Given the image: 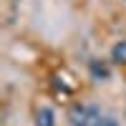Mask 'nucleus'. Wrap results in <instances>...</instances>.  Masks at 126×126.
Listing matches in <instances>:
<instances>
[{"mask_svg": "<svg viewBox=\"0 0 126 126\" xmlns=\"http://www.w3.org/2000/svg\"><path fill=\"white\" fill-rule=\"evenodd\" d=\"M111 61L113 63H126V40H121V43H116L111 48Z\"/></svg>", "mask_w": 126, "mask_h": 126, "instance_id": "3", "label": "nucleus"}, {"mask_svg": "<svg viewBox=\"0 0 126 126\" xmlns=\"http://www.w3.org/2000/svg\"><path fill=\"white\" fill-rule=\"evenodd\" d=\"M68 119L73 126H96V121L101 119V113L96 106H83V103H78V106H73Z\"/></svg>", "mask_w": 126, "mask_h": 126, "instance_id": "1", "label": "nucleus"}, {"mask_svg": "<svg viewBox=\"0 0 126 126\" xmlns=\"http://www.w3.org/2000/svg\"><path fill=\"white\" fill-rule=\"evenodd\" d=\"M35 126H56V113H53V109L40 106L38 113H35Z\"/></svg>", "mask_w": 126, "mask_h": 126, "instance_id": "2", "label": "nucleus"}, {"mask_svg": "<svg viewBox=\"0 0 126 126\" xmlns=\"http://www.w3.org/2000/svg\"><path fill=\"white\" fill-rule=\"evenodd\" d=\"M96 126H119V124L113 121V119H98V121H96Z\"/></svg>", "mask_w": 126, "mask_h": 126, "instance_id": "4", "label": "nucleus"}]
</instances>
